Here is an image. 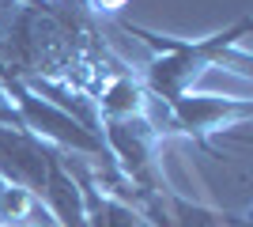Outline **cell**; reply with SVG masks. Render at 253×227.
<instances>
[{
	"mask_svg": "<svg viewBox=\"0 0 253 227\" xmlns=\"http://www.w3.org/2000/svg\"><path fill=\"white\" fill-rule=\"evenodd\" d=\"M246 31H250V19H238V27H234V31L215 34L211 42H201V45H189V42H167V38L144 34L148 42H155V45H163V49H170V53H174V57H167V61H155V65H151V80H155V87H159V91H167L170 102H178V98H181V87H185V80L201 72V65H208V61L223 57V53H227V45H234Z\"/></svg>",
	"mask_w": 253,
	"mask_h": 227,
	"instance_id": "1",
	"label": "cell"
},
{
	"mask_svg": "<svg viewBox=\"0 0 253 227\" xmlns=\"http://www.w3.org/2000/svg\"><path fill=\"white\" fill-rule=\"evenodd\" d=\"M95 4H98V8H106V11H117L125 0H95Z\"/></svg>",
	"mask_w": 253,
	"mask_h": 227,
	"instance_id": "2",
	"label": "cell"
}]
</instances>
